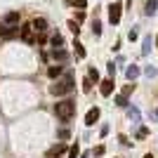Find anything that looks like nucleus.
Segmentation results:
<instances>
[{"label": "nucleus", "instance_id": "f257e3e1", "mask_svg": "<svg viewBox=\"0 0 158 158\" xmlns=\"http://www.w3.org/2000/svg\"><path fill=\"white\" fill-rule=\"evenodd\" d=\"M54 113H57V118L69 120L73 113H76V104H73L71 99H64V102H59V104H54Z\"/></svg>", "mask_w": 158, "mask_h": 158}, {"label": "nucleus", "instance_id": "f03ea898", "mask_svg": "<svg viewBox=\"0 0 158 158\" xmlns=\"http://www.w3.org/2000/svg\"><path fill=\"white\" fill-rule=\"evenodd\" d=\"M71 83H73V78H71V76H64L61 80H57V83H54V85L50 87V92H52L54 97H61V94H69V92L73 90V85H71Z\"/></svg>", "mask_w": 158, "mask_h": 158}, {"label": "nucleus", "instance_id": "7ed1b4c3", "mask_svg": "<svg viewBox=\"0 0 158 158\" xmlns=\"http://www.w3.org/2000/svg\"><path fill=\"white\" fill-rule=\"evenodd\" d=\"M120 12H123V5H120V2H113V5L109 7V21H111V24H118Z\"/></svg>", "mask_w": 158, "mask_h": 158}, {"label": "nucleus", "instance_id": "20e7f679", "mask_svg": "<svg viewBox=\"0 0 158 158\" xmlns=\"http://www.w3.org/2000/svg\"><path fill=\"white\" fill-rule=\"evenodd\" d=\"M17 26H10V24H2V21H0V35H2V38H14V35H17Z\"/></svg>", "mask_w": 158, "mask_h": 158}, {"label": "nucleus", "instance_id": "39448f33", "mask_svg": "<svg viewBox=\"0 0 158 158\" xmlns=\"http://www.w3.org/2000/svg\"><path fill=\"white\" fill-rule=\"evenodd\" d=\"M31 28H33V31H38V33H45L47 31V19H45V17H35L33 24H31Z\"/></svg>", "mask_w": 158, "mask_h": 158}, {"label": "nucleus", "instance_id": "423d86ee", "mask_svg": "<svg viewBox=\"0 0 158 158\" xmlns=\"http://www.w3.org/2000/svg\"><path fill=\"white\" fill-rule=\"evenodd\" d=\"M99 92L104 94V97H109V94L113 92V78H106V80H102V83H99Z\"/></svg>", "mask_w": 158, "mask_h": 158}, {"label": "nucleus", "instance_id": "0eeeda50", "mask_svg": "<svg viewBox=\"0 0 158 158\" xmlns=\"http://www.w3.org/2000/svg\"><path fill=\"white\" fill-rule=\"evenodd\" d=\"M19 35H21V40H24V43H33V28L31 26H21L19 28Z\"/></svg>", "mask_w": 158, "mask_h": 158}, {"label": "nucleus", "instance_id": "6e6552de", "mask_svg": "<svg viewBox=\"0 0 158 158\" xmlns=\"http://www.w3.org/2000/svg\"><path fill=\"white\" fill-rule=\"evenodd\" d=\"M2 24L17 26V24H19V12H7V14H5V19H2Z\"/></svg>", "mask_w": 158, "mask_h": 158}, {"label": "nucleus", "instance_id": "1a4fd4ad", "mask_svg": "<svg viewBox=\"0 0 158 158\" xmlns=\"http://www.w3.org/2000/svg\"><path fill=\"white\" fill-rule=\"evenodd\" d=\"M97 120H99V109L94 106V109H90V111H87L85 123H87V125H92V123H97Z\"/></svg>", "mask_w": 158, "mask_h": 158}, {"label": "nucleus", "instance_id": "9d476101", "mask_svg": "<svg viewBox=\"0 0 158 158\" xmlns=\"http://www.w3.org/2000/svg\"><path fill=\"white\" fill-rule=\"evenodd\" d=\"M61 71H64V69H61V66H50V69H47V76H50V78H57V76H61Z\"/></svg>", "mask_w": 158, "mask_h": 158}, {"label": "nucleus", "instance_id": "9b49d317", "mask_svg": "<svg viewBox=\"0 0 158 158\" xmlns=\"http://www.w3.org/2000/svg\"><path fill=\"white\" fill-rule=\"evenodd\" d=\"M125 76H127V80H132V78H137V76H139V69H137V66H127V71H125Z\"/></svg>", "mask_w": 158, "mask_h": 158}, {"label": "nucleus", "instance_id": "f8f14e48", "mask_svg": "<svg viewBox=\"0 0 158 158\" xmlns=\"http://www.w3.org/2000/svg\"><path fill=\"white\" fill-rule=\"evenodd\" d=\"M64 151H66V146H64V144H57V146H52V149H50V156H61Z\"/></svg>", "mask_w": 158, "mask_h": 158}, {"label": "nucleus", "instance_id": "ddd939ff", "mask_svg": "<svg viewBox=\"0 0 158 158\" xmlns=\"http://www.w3.org/2000/svg\"><path fill=\"white\" fill-rule=\"evenodd\" d=\"M156 7H158L156 0H149V2H146V10H144V12H146V14H156Z\"/></svg>", "mask_w": 158, "mask_h": 158}, {"label": "nucleus", "instance_id": "4468645a", "mask_svg": "<svg viewBox=\"0 0 158 158\" xmlns=\"http://www.w3.org/2000/svg\"><path fill=\"white\" fill-rule=\"evenodd\" d=\"M52 57H54L57 61H64L66 57H69V54H66V50H54V52H52Z\"/></svg>", "mask_w": 158, "mask_h": 158}, {"label": "nucleus", "instance_id": "2eb2a0df", "mask_svg": "<svg viewBox=\"0 0 158 158\" xmlns=\"http://www.w3.org/2000/svg\"><path fill=\"white\" fill-rule=\"evenodd\" d=\"M50 43H52V45H57V47H59L61 43H64V38H61L59 33H54V35H52V40H50Z\"/></svg>", "mask_w": 158, "mask_h": 158}, {"label": "nucleus", "instance_id": "dca6fc26", "mask_svg": "<svg viewBox=\"0 0 158 158\" xmlns=\"http://www.w3.org/2000/svg\"><path fill=\"white\" fill-rule=\"evenodd\" d=\"M69 28H71V33H73V35H78V33H80V26L76 24V21H69Z\"/></svg>", "mask_w": 158, "mask_h": 158}, {"label": "nucleus", "instance_id": "f3484780", "mask_svg": "<svg viewBox=\"0 0 158 158\" xmlns=\"http://www.w3.org/2000/svg\"><path fill=\"white\" fill-rule=\"evenodd\" d=\"M69 2H73L78 10H85V5H87V0H69Z\"/></svg>", "mask_w": 158, "mask_h": 158}, {"label": "nucleus", "instance_id": "a211bd4d", "mask_svg": "<svg viewBox=\"0 0 158 158\" xmlns=\"http://www.w3.org/2000/svg\"><path fill=\"white\" fill-rule=\"evenodd\" d=\"M73 47H76V54H78V57H85V47L80 45V43H76Z\"/></svg>", "mask_w": 158, "mask_h": 158}, {"label": "nucleus", "instance_id": "6ab92c4d", "mask_svg": "<svg viewBox=\"0 0 158 158\" xmlns=\"http://www.w3.org/2000/svg\"><path fill=\"white\" fill-rule=\"evenodd\" d=\"M116 104L118 106H127V94H120V97L116 99Z\"/></svg>", "mask_w": 158, "mask_h": 158}, {"label": "nucleus", "instance_id": "aec40b11", "mask_svg": "<svg viewBox=\"0 0 158 158\" xmlns=\"http://www.w3.org/2000/svg\"><path fill=\"white\" fill-rule=\"evenodd\" d=\"M87 78H90V80H99V73H97V69H90V73H87Z\"/></svg>", "mask_w": 158, "mask_h": 158}, {"label": "nucleus", "instance_id": "412c9836", "mask_svg": "<svg viewBox=\"0 0 158 158\" xmlns=\"http://www.w3.org/2000/svg\"><path fill=\"white\" fill-rule=\"evenodd\" d=\"M83 90H85V92H90V90H92V80H90V78H85V83H83Z\"/></svg>", "mask_w": 158, "mask_h": 158}, {"label": "nucleus", "instance_id": "4be33fe9", "mask_svg": "<svg viewBox=\"0 0 158 158\" xmlns=\"http://www.w3.org/2000/svg\"><path fill=\"white\" fill-rule=\"evenodd\" d=\"M69 158H78V144H73V149L69 151Z\"/></svg>", "mask_w": 158, "mask_h": 158}, {"label": "nucleus", "instance_id": "5701e85b", "mask_svg": "<svg viewBox=\"0 0 158 158\" xmlns=\"http://www.w3.org/2000/svg\"><path fill=\"white\" fill-rule=\"evenodd\" d=\"M146 135H149V130H146V127H142V130H139V132H137V137H139V139H144V137H146Z\"/></svg>", "mask_w": 158, "mask_h": 158}, {"label": "nucleus", "instance_id": "b1692460", "mask_svg": "<svg viewBox=\"0 0 158 158\" xmlns=\"http://www.w3.org/2000/svg\"><path fill=\"white\" fill-rule=\"evenodd\" d=\"M92 28H94V33H97V35L102 33V26H99V21H94V24H92Z\"/></svg>", "mask_w": 158, "mask_h": 158}, {"label": "nucleus", "instance_id": "393cba45", "mask_svg": "<svg viewBox=\"0 0 158 158\" xmlns=\"http://www.w3.org/2000/svg\"><path fill=\"white\" fill-rule=\"evenodd\" d=\"M132 90H135V85H125V90H123V94H130Z\"/></svg>", "mask_w": 158, "mask_h": 158}, {"label": "nucleus", "instance_id": "a878e982", "mask_svg": "<svg viewBox=\"0 0 158 158\" xmlns=\"http://www.w3.org/2000/svg\"><path fill=\"white\" fill-rule=\"evenodd\" d=\"M59 137L61 139H69V130H59Z\"/></svg>", "mask_w": 158, "mask_h": 158}, {"label": "nucleus", "instance_id": "bb28decb", "mask_svg": "<svg viewBox=\"0 0 158 158\" xmlns=\"http://www.w3.org/2000/svg\"><path fill=\"white\" fill-rule=\"evenodd\" d=\"M144 158H153V156H151V153H146V156H144Z\"/></svg>", "mask_w": 158, "mask_h": 158}, {"label": "nucleus", "instance_id": "cd10ccee", "mask_svg": "<svg viewBox=\"0 0 158 158\" xmlns=\"http://www.w3.org/2000/svg\"><path fill=\"white\" fill-rule=\"evenodd\" d=\"M47 158H52V156H47ZM54 158H59V156H54Z\"/></svg>", "mask_w": 158, "mask_h": 158}]
</instances>
